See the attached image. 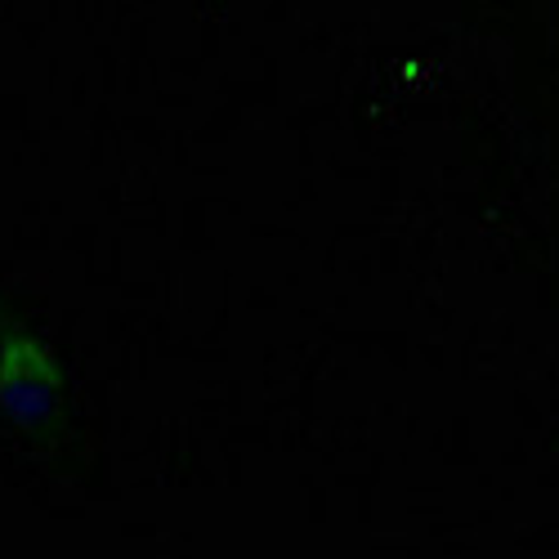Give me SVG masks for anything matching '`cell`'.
<instances>
[{
  "mask_svg": "<svg viewBox=\"0 0 559 559\" xmlns=\"http://www.w3.org/2000/svg\"><path fill=\"white\" fill-rule=\"evenodd\" d=\"M63 399L68 381L55 349L0 300V412L5 421L36 443H59L68 435Z\"/></svg>",
  "mask_w": 559,
  "mask_h": 559,
  "instance_id": "obj_1",
  "label": "cell"
}]
</instances>
